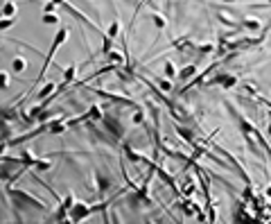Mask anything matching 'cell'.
<instances>
[{
    "instance_id": "cell-1",
    "label": "cell",
    "mask_w": 271,
    "mask_h": 224,
    "mask_svg": "<svg viewBox=\"0 0 271 224\" xmlns=\"http://www.w3.org/2000/svg\"><path fill=\"white\" fill-rule=\"evenodd\" d=\"M2 14H7V16H9V14H14V5H7V7H5V11H2Z\"/></svg>"
},
{
    "instance_id": "cell-2",
    "label": "cell",
    "mask_w": 271,
    "mask_h": 224,
    "mask_svg": "<svg viewBox=\"0 0 271 224\" xmlns=\"http://www.w3.org/2000/svg\"><path fill=\"white\" fill-rule=\"evenodd\" d=\"M14 68H16V70H23V61H20V59H16V61H14Z\"/></svg>"
}]
</instances>
